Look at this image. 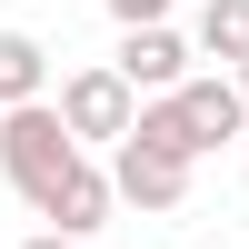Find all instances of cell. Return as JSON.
<instances>
[{"instance_id": "cell-11", "label": "cell", "mask_w": 249, "mask_h": 249, "mask_svg": "<svg viewBox=\"0 0 249 249\" xmlns=\"http://www.w3.org/2000/svg\"><path fill=\"white\" fill-rule=\"evenodd\" d=\"M230 90H239V100H249V60H239V70H230Z\"/></svg>"}, {"instance_id": "cell-10", "label": "cell", "mask_w": 249, "mask_h": 249, "mask_svg": "<svg viewBox=\"0 0 249 249\" xmlns=\"http://www.w3.org/2000/svg\"><path fill=\"white\" fill-rule=\"evenodd\" d=\"M20 249H80V239H50V230H40V239H20Z\"/></svg>"}, {"instance_id": "cell-1", "label": "cell", "mask_w": 249, "mask_h": 249, "mask_svg": "<svg viewBox=\"0 0 249 249\" xmlns=\"http://www.w3.org/2000/svg\"><path fill=\"white\" fill-rule=\"evenodd\" d=\"M190 130H179V110L170 100H140V120H130V140L110 150V199H130V210H179L190 199Z\"/></svg>"}, {"instance_id": "cell-2", "label": "cell", "mask_w": 249, "mask_h": 249, "mask_svg": "<svg viewBox=\"0 0 249 249\" xmlns=\"http://www.w3.org/2000/svg\"><path fill=\"white\" fill-rule=\"evenodd\" d=\"M80 160H90V150L60 130V110H50V100H30V110H0V179H10L30 210H40V199H50L60 179L80 170Z\"/></svg>"}, {"instance_id": "cell-7", "label": "cell", "mask_w": 249, "mask_h": 249, "mask_svg": "<svg viewBox=\"0 0 249 249\" xmlns=\"http://www.w3.org/2000/svg\"><path fill=\"white\" fill-rule=\"evenodd\" d=\"M30 100H50V50L30 30H0V110H30Z\"/></svg>"}, {"instance_id": "cell-3", "label": "cell", "mask_w": 249, "mask_h": 249, "mask_svg": "<svg viewBox=\"0 0 249 249\" xmlns=\"http://www.w3.org/2000/svg\"><path fill=\"white\" fill-rule=\"evenodd\" d=\"M50 110H60V130H70L80 150H90V140H110V150H120V140H130V120H140V100L120 90V70L100 60V70H70V80H60Z\"/></svg>"}, {"instance_id": "cell-5", "label": "cell", "mask_w": 249, "mask_h": 249, "mask_svg": "<svg viewBox=\"0 0 249 249\" xmlns=\"http://www.w3.org/2000/svg\"><path fill=\"white\" fill-rule=\"evenodd\" d=\"M110 70H120L130 100H170L179 80H190V40H179L170 20H160V30H120V60H110Z\"/></svg>"}, {"instance_id": "cell-8", "label": "cell", "mask_w": 249, "mask_h": 249, "mask_svg": "<svg viewBox=\"0 0 249 249\" xmlns=\"http://www.w3.org/2000/svg\"><path fill=\"white\" fill-rule=\"evenodd\" d=\"M190 50L219 60V80H230L239 60H249V0H210V10H199V30H190Z\"/></svg>"}, {"instance_id": "cell-6", "label": "cell", "mask_w": 249, "mask_h": 249, "mask_svg": "<svg viewBox=\"0 0 249 249\" xmlns=\"http://www.w3.org/2000/svg\"><path fill=\"white\" fill-rule=\"evenodd\" d=\"M40 219H50V239H80V249H90V230L110 219V170H90V160H80V170L40 199Z\"/></svg>"}, {"instance_id": "cell-9", "label": "cell", "mask_w": 249, "mask_h": 249, "mask_svg": "<svg viewBox=\"0 0 249 249\" xmlns=\"http://www.w3.org/2000/svg\"><path fill=\"white\" fill-rule=\"evenodd\" d=\"M100 10H110L120 30H160V20H170V0H100Z\"/></svg>"}, {"instance_id": "cell-4", "label": "cell", "mask_w": 249, "mask_h": 249, "mask_svg": "<svg viewBox=\"0 0 249 249\" xmlns=\"http://www.w3.org/2000/svg\"><path fill=\"white\" fill-rule=\"evenodd\" d=\"M170 110H179V130H190V160H210V150H230V140L249 130V100L230 90L219 70H190L170 90Z\"/></svg>"}]
</instances>
